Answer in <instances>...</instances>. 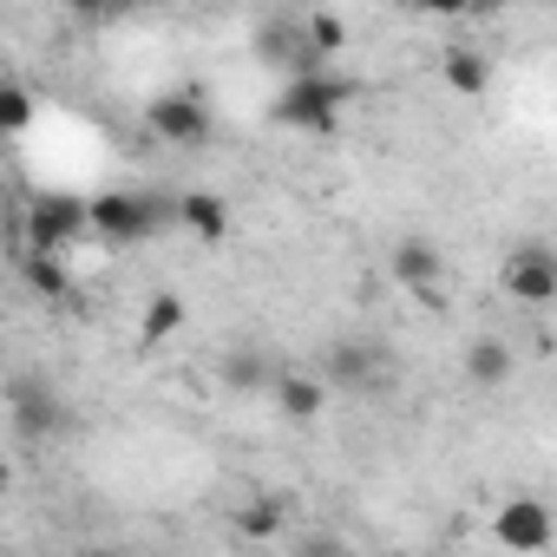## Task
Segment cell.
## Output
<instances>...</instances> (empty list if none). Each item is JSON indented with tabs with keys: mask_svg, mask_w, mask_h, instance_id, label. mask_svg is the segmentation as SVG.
<instances>
[{
	"mask_svg": "<svg viewBox=\"0 0 557 557\" xmlns=\"http://www.w3.org/2000/svg\"><path fill=\"white\" fill-rule=\"evenodd\" d=\"M355 92H361V79H348V73H329V66L322 73H296V79L275 86L269 119L283 132H302V138H335Z\"/></svg>",
	"mask_w": 557,
	"mask_h": 557,
	"instance_id": "obj_1",
	"label": "cell"
},
{
	"mask_svg": "<svg viewBox=\"0 0 557 557\" xmlns=\"http://www.w3.org/2000/svg\"><path fill=\"white\" fill-rule=\"evenodd\" d=\"M177 223V203H164L158 190H99L92 197V236L106 249H138L151 236H164Z\"/></svg>",
	"mask_w": 557,
	"mask_h": 557,
	"instance_id": "obj_2",
	"label": "cell"
},
{
	"mask_svg": "<svg viewBox=\"0 0 557 557\" xmlns=\"http://www.w3.org/2000/svg\"><path fill=\"white\" fill-rule=\"evenodd\" d=\"M145 132L164 138V145H177V151H203V145L216 138V112H210V99L184 79V86H171V92H158V99L145 106Z\"/></svg>",
	"mask_w": 557,
	"mask_h": 557,
	"instance_id": "obj_3",
	"label": "cell"
},
{
	"mask_svg": "<svg viewBox=\"0 0 557 557\" xmlns=\"http://www.w3.org/2000/svg\"><path fill=\"white\" fill-rule=\"evenodd\" d=\"M92 236V203L73 190H40L21 210V249H73Z\"/></svg>",
	"mask_w": 557,
	"mask_h": 557,
	"instance_id": "obj_4",
	"label": "cell"
},
{
	"mask_svg": "<svg viewBox=\"0 0 557 557\" xmlns=\"http://www.w3.org/2000/svg\"><path fill=\"white\" fill-rule=\"evenodd\" d=\"M8 420H14V433H21L27 446H40V440H60V433H66V400H60L47 381L14 374V381H8Z\"/></svg>",
	"mask_w": 557,
	"mask_h": 557,
	"instance_id": "obj_5",
	"label": "cell"
},
{
	"mask_svg": "<svg viewBox=\"0 0 557 557\" xmlns=\"http://www.w3.org/2000/svg\"><path fill=\"white\" fill-rule=\"evenodd\" d=\"M256 60H262L269 73H283V79H296V73H322V66H329V53L309 40L302 21H262V27H256Z\"/></svg>",
	"mask_w": 557,
	"mask_h": 557,
	"instance_id": "obj_6",
	"label": "cell"
},
{
	"mask_svg": "<svg viewBox=\"0 0 557 557\" xmlns=\"http://www.w3.org/2000/svg\"><path fill=\"white\" fill-rule=\"evenodd\" d=\"M505 296L518 309H550L557 302V249L544 243H518L505 256Z\"/></svg>",
	"mask_w": 557,
	"mask_h": 557,
	"instance_id": "obj_7",
	"label": "cell"
},
{
	"mask_svg": "<svg viewBox=\"0 0 557 557\" xmlns=\"http://www.w3.org/2000/svg\"><path fill=\"white\" fill-rule=\"evenodd\" d=\"M492 537H498L505 550H550V537H557L550 505H537V498H505L498 518H492Z\"/></svg>",
	"mask_w": 557,
	"mask_h": 557,
	"instance_id": "obj_8",
	"label": "cell"
},
{
	"mask_svg": "<svg viewBox=\"0 0 557 557\" xmlns=\"http://www.w3.org/2000/svg\"><path fill=\"white\" fill-rule=\"evenodd\" d=\"M387 275H394L400 289H413V296H433L440 275H446V256H440L433 236H400L394 256H387Z\"/></svg>",
	"mask_w": 557,
	"mask_h": 557,
	"instance_id": "obj_9",
	"label": "cell"
},
{
	"mask_svg": "<svg viewBox=\"0 0 557 557\" xmlns=\"http://www.w3.org/2000/svg\"><path fill=\"white\" fill-rule=\"evenodd\" d=\"M329 381L348 387V394H368L387 381V348L381 342H335L329 348Z\"/></svg>",
	"mask_w": 557,
	"mask_h": 557,
	"instance_id": "obj_10",
	"label": "cell"
},
{
	"mask_svg": "<svg viewBox=\"0 0 557 557\" xmlns=\"http://www.w3.org/2000/svg\"><path fill=\"white\" fill-rule=\"evenodd\" d=\"M216 381H223L230 394H262V387H275V361H269L262 342H230V348L216 355Z\"/></svg>",
	"mask_w": 557,
	"mask_h": 557,
	"instance_id": "obj_11",
	"label": "cell"
},
{
	"mask_svg": "<svg viewBox=\"0 0 557 557\" xmlns=\"http://www.w3.org/2000/svg\"><path fill=\"white\" fill-rule=\"evenodd\" d=\"M21 275H27V289L47 296V302H66V296H73L66 249H21Z\"/></svg>",
	"mask_w": 557,
	"mask_h": 557,
	"instance_id": "obj_12",
	"label": "cell"
},
{
	"mask_svg": "<svg viewBox=\"0 0 557 557\" xmlns=\"http://www.w3.org/2000/svg\"><path fill=\"white\" fill-rule=\"evenodd\" d=\"M269 400H275V413H283V420H322V407H329V387H322L315 374H275Z\"/></svg>",
	"mask_w": 557,
	"mask_h": 557,
	"instance_id": "obj_13",
	"label": "cell"
},
{
	"mask_svg": "<svg viewBox=\"0 0 557 557\" xmlns=\"http://www.w3.org/2000/svg\"><path fill=\"white\" fill-rule=\"evenodd\" d=\"M177 223L197 236V243H223L230 236V203L216 190H184L177 197Z\"/></svg>",
	"mask_w": 557,
	"mask_h": 557,
	"instance_id": "obj_14",
	"label": "cell"
},
{
	"mask_svg": "<svg viewBox=\"0 0 557 557\" xmlns=\"http://www.w3.org/2000/svg\"><path fill=\"white\" fill-rule=\"evenodd\" d=\"M466 381H472V387H505V381H511V348H505L498 335H479V342L466 348Z\"/></svg>",
	"mask_w": 557,
	"mask_h": 557,
	"instance_id": "obj_15",
	"label": "cell"
},
{
	"mask_svg": "<svg viewBox=\"0 0 557 557\" xmlns=\"http://www.w3.org/2000/svg\"><path fill=\"white\" fill-rule=\"evenodd\" d=\"M177 329H184V296H177V289H158V296L145 302V322H138V342H145V348H164V342H171Z\"/></svg>",
	"mask_w": 557,
	"mask_h": 557,
	"instance_id": "obj_16",
	"label": "cell"
},
{
	"mask_svg": "<svg viewBox=\"0 0 557 557\" xmlns=\"http://www.w3.org/2000/svg\"><path fill=\"white\" fill-rule=\"evenodd\" d=\"M446 86H453L459 99H479V92L492 86V60L472 53V47H453V53H446Z\"/></svg>",
	"mask_w": 557,
	"mask_h": 557,
	"instance_id": "obj_17",
	"label": "cell"
},
{
	"mask_svg": "<svg viewBox=\"0 0 557 557\" xmlns=\"http://www.w3.org/2000/svg\"><path fill=\"white\" fill-rule=\"evenodd\" d=\"M283 518H289V498H249V505H236V531L262 537V544L283 531Z\"/></svg>",
	"mask_w": 557,
	"mask_h": 557,
	"instance_id": "obj_18",
	"label": "cell"
},
{
	"mask_svg": "<svg viewBox=\"0 0 557 557\" xmlns=\"http://www.w3.org/2000/svg\"><path fill=\"white\" fill-rule=\"evenodd\" d=\"M27 125H34V92L27 86H0V132L21 138Z\"/></svg>",
	"mask_w": 557,
	"mask_h": 557,
	"instance_id": "obj_19",
	"label": "cell"
},
{
	"mask_svg": "<svg viewBox=\"0 0 557 557\" xmlns=\"http://www.w3.org/2000/svg\"><path fill=\"white\" fill-rule=\"evenodd\" d=\"M302 27H309V40H315L329 60H335V53H348V21H342V14H309Z\"/></svg>",
	"mask_w": 557,
	"mask_h": 557,
	"instance_id": "obj_20",
	"label": "cell"
},
{
	"mask_svg": "<svg viewBox=\"0 0 557 557\" xmlns=\"http://www.w3.org/2000/svg\"><path fill=\"white\" fill-rule=\"evenodd\" d=\"M79 14H92V21H112V14H132V8H145V0H73Z\"/></svg>",
	"mask_w": 557,
	"mask_h": 557,
	"instance_id": "obj_21",
	"label": "cell"
},
{
	"mask_svg": "<svg viewBox=\"0 0 557 557\" xmlns=\"http://www.w3.org/2000/svg\"><path fill=\"white\" fill-rule=\"evenodd\" d=\"M413 8H420V14H446V21H453V14H472V0H413Z\"/></svg>",
	"mask_w": 557,
	"mask_h": 557,
	"instance_id": "obj_22",
	"label": "cell"
},
{
	"mask_svg": "<svg viewBox=\"0 0 557 557\" xmlns=\"http://www.w3.org/2000/svg\"><path fill=\"white\" fill-rule=\"evenodd\" d=\"M505 8V0H472V14H498Z\"/></svg>",
	"mask_w": 557,
	"mask_h": 557,
	"instance_id": "obj_23",
	"label": "cell"
}]
</instances>
